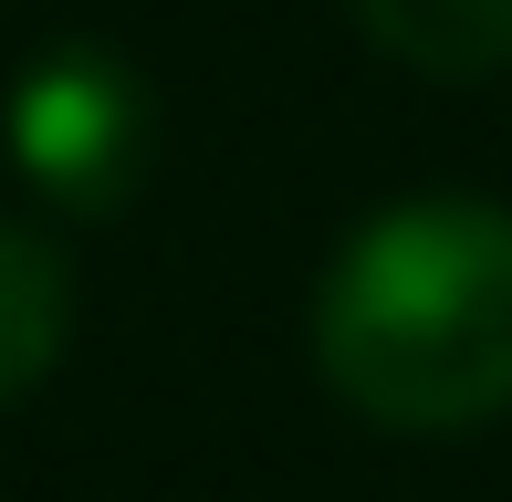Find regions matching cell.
<instances>
[{
  "mask_svg": "<svg viewBox=\"0 0 512 502\" xmlns=\"http://www.w3.org/2000/svg\"><path fill=\"white\" fill-rule=\"evenodd\" d=\"M0 147L63 210H126L136 178L157 157V95L126 53L105 42H63L32 74L11 84V116H0Z\"/></svg>",
  "mask_w": 512,
  "mask_h": 502,
  "instance_id": "obj_2",
  "label": "cell"
},
{
  "mask_svg": "<svg viewBox=\"0 0 512 502\" xmlns=\"http://www.w3.org/2000/svg\"><path fill=\"white\" fill-rule=\"evenodd\" d=\"M63 325H74V283H63L53 241L21 231V220H0V408L53 377Z\"/></svg>",
  "mask_w": 512,
  "mask_h": 502,
  "instance_id": "obj_4",
  "label": "cell"
},
{
  "mask_svg": "<svg viewBox=\"0 0 512 502\" xmlns=\"http://www.w3.org/2000/svg\"><path fill=\"white\" fill-rule=\"evenodd\" d=\"M356 32L398 53L408 74H502L512 0H356Z\"/></svg>",
  "mask_w": 512,
  "mask_h": 502,
  "instance_id": "obj_3",
  "label": "cell"
},
{
  "mask_svg": "<svg viewBox=\"0 0 512 502\" xmlns=\"http://www.w3.org/2000/svg\"><path fill=\"white\" fill-rule=\"evenodd\" d=\"M314 367L356 419L450 440L512 408V210L398 199L324 262Z\"/></svg>",
  "mask_w": 512,
  "mask_h": 502,
  "instance_id": "obj_1",
  "label": "cell"
}]
</instances>
